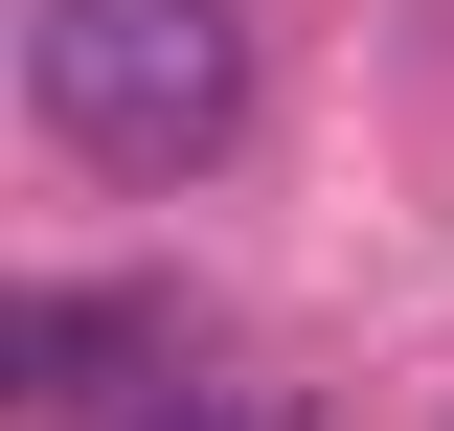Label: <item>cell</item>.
Listing matches in <instances>:
<instances>
[{"label":"cell","instance_id":"3957f363","mask_svg":"<svg viewBox=\"0 0 454 431\" xmlns=\"http://www.w3.org/2000/svg\"><path fill=\"white\" fill-rule=\"evenodd\" d=\"M114 431H295V386H182V364H160V386H137Z\"/></svg>","mask_w":454,"mask_h":431},{"label":"cell","instance_id":"7a4b0ae2","mask_svg":"<svg viewBox=\"0 0 454 431\" xmlns=\"http://www.w3.org/2000/svg\"><path fill=\"white\" fill-rule=\"evenodd\" d=\"M137 364H182V295H114V272H46V295L0 318V386H23V409H114Z\"/></svg>","mask_w":454,"mask_h":431},{"label":"cell","instance_id":"6da1fadb","mask_svg":"<svg viewBox=\"0 0 454 431\" xmlns=\"http://www.w3.org/2000/svg\"><path fill=\"white\" fill-rule=\"evenodd\" d=\"M23 114L114 182H205L250 137V0H23Z\"/></svg>","mask_w":454,"mask_h":431}]
</instances>
